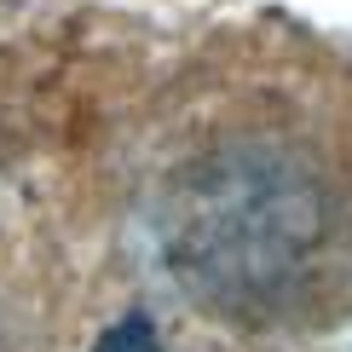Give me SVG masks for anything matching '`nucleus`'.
Returning a JSON list of instances; mask_svg holds the SVG:
<instances>
[{
  "mask_svg": "<svg viewBox=\"0 0 352 352\" xmlns=\"http://www.w3.org/2000/svg\"><path fill=\"white\" fill-rule=\"evenodd\" d=\"M93 352H168L162 341H156V329H151V318H122V324H116V329H104V335H98V346Z\"/></svg>",
  "mask_w": 352,
  "mask_h": 352,
  "instance_id": "nucleus-1",
  "label": "nucleus"
}]
</instances>
